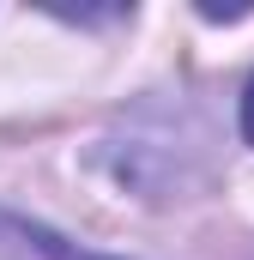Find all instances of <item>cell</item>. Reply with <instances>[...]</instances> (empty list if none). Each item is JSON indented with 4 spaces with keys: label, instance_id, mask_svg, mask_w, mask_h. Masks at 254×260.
Wrapping results in <instances>:
<instances>
[{
    "label": "cell",
    "instance_id": "cell-1",
    "mask_svg": "<svg viewBox=\"0 0 254 260\" xmlns=\"http://www.w3.org/2000/svg\"><path fill=\"white\" fill-rule=\"evenodd\" d=\"M0 260H115V254L79 248V242L55 236L49 224H30L18 212H0Z\"/></svg>",
    "mask_w": 254,
    "mask_h": 260
},
{
    "label": "cell",
    "instance_id": "cell-2",
    "mask_svg": "<svg viewBox=\"0 0 254 260\" xmlns=\"http://www.w3.org/2000/svg\"><path fill=\"white\" fill-rule=\"evenodd\" d=\"M242 139L254 145V79H248V91H242Z\"/></svg>",
    "mask_w": 254,
    "mask_h": 260
}]
</instances>
